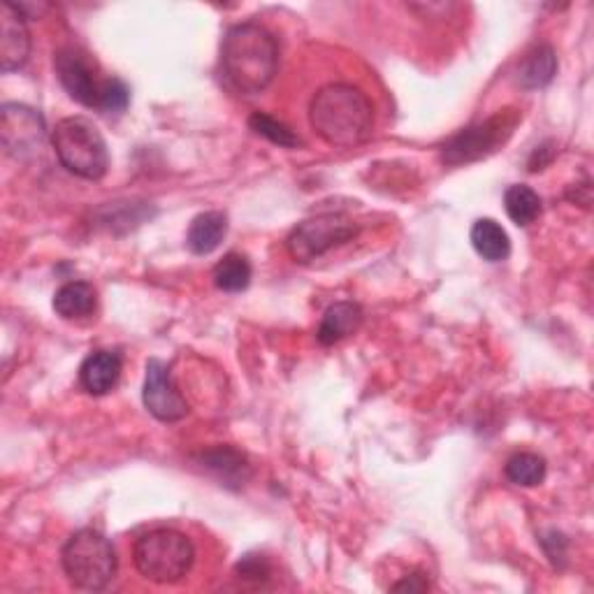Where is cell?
Returning a JSON list of instances; mask_svg holds the SVG:
<instances>
[{
	"label": "cell",
	"instance_id": "1",
	"mask_svg": "<svg viewBox=\"0 0 594 594\" xmlns=\"http://www.w3.org/2000/svg\"><path fill=\"white\" fill-rule=\"evenodd\" d=\"M220 71L237 93H263L279 71L277 38L256 22L228 28L220 42Z\"/></svg>",
	"mask_w": 594,
	"mask_h": 594
},
{
	"label": "cell",
	"instance_id": "2",
	"mask_svg": "<svg viewBox=\"0 0 594 594\" xmlns=\"http://www.w3.org/2000/svg\"><path fill=\"white\" fill-rule=\"evenodd\" d=\"M309 124L326 144L351 149L371 138L375 105L351 84H328L312 98Z\"/></svg>",
	"mask_w": 594,
	"mask_h": 594
},
{
	"label": "cell",
	"instance_id": "3",
	"mask_svg": "<svg viewBox=\"0 0 594 594\" xmlns=\"http://www.w3.org/2000/svg\"><path fill=\"white\" fill-rule=\"evenodd\" d=\"M132 563L147 581L173 585L191 573L195 565V546L184 532L159 528L135 541Z\"/></svg>",
	"mask_w": 594,
	"mask_h": 594
},
{
	"label": "cell",
	"instance_id": "4",
	"mask_svg": "<svg viewBox=\"0 0 594 594\" xmlns=\"http://www.w3.org/2000/svg\"><path fill=\"white\" fill-rule=\"evenodd\" d=\"M54 154L67 173L98 181L108 175L110 151L100 130L84 116L61 118L52 130Z\"/></svg>",
	"mask_w": 594,
	"mask_h": 594
},
{
	"label": "cell",
	"instance_id": "5",
	"mask_svg": "<svg viewBox=\"0 0 594 594\" xmlns=\"http://www.w3.org/2000/svg\"><path fill=\"white\" fill-rule=\"evenodd\" d=\"M61 565L65 579L73 587L100 592L105 590L116 576L118 559L112 541L98 530H79L65 541L61 551Z\"/></svg>",
	"mask_w": 594,
	"mask_h": 594
},
{
	"label": "cell",
	"instance_id": "6",
	"mask_svg": "<svg viewBox=\"0 0 594 594\" xmlns=\"http://www.w3.org/2000/svg\"><path fill=\"white\" fill-rule=\"evenodd\" d=\"M361 228L346 214H318L298 224L286 240L288 256L300 265H309L324 258L332 249L342 247L358 237Z\"/></svg>",
	"mask_w": 594,
	"mask_h": 594
},
{
	"label": "cell",
	"instance_id": "7",
	"mask_svg": "<svg viewBox=\"0 0 594 594\" xmlns=\"http://www.w3.org/2000/svg\"><path fill=\"white\" fill-rule=\"evenodd\" d=\"M520 122V112L518 110H500L497 114H492L490 118L481 124H473L444 144L441 149V156L448 165H465L481 161L490 154H495L500 147H504L511 138L516 126Z\"/></svg>",
	"mask_w": 594,
	"mask_h": 594
},
{
	"label": "cell",
	"instance_id": "8",
	"mask_svg": "<svg viewBox=\"0 0 594 594\" xmlns=\"http://www.w3.org/2000/svg\"><path fill=\"white\" fill-rule=\"evenodd\" d=\"M47 126L40 112L20 103H5L0 110V142L5 154L16 161H28L40 154Z\"/></svg>",
	"mask_w": 594,
	"mask_h": 594
},
{
	"label": "cell",
	"instance_id": "9",
	"mask_svg": "<svg viewBox=\"0 0 594 594\" xmlns=\"http://www.w3.org/2000/svg\"><path fill=\"white\" fill-rule=\"evenodd\" d=\"M54 71L61 87L84 108L98 110L108 77H98V65L77 47H63L54 54Z\"/></svg>",
	"mask_w": 594,
	"mask_h": 594
},
{
	"label": "cell",
	"instance_id": "10",
	"mask_svg": "<svg viewBox=\"0 0 594 594\" xmlns=\"http://www.w3.org/2000/svg\"><path fill=\"white\" fill-rule=\"evenodd\" d=\"M142 402L147 412L161 422H177L189 416V402L175 386L169 367L159 358H151L147 363Z\"/></svg>",
	"mask_w": 594,
	"mask_h": 594
},
{
	"label": "cell",
	"instance_id": "11",
	"mask_svg": "<svg viewBox=\"0 0 594 594\" xmlns=\"http://www.w3.org/2000/svg\"><path fill=\"white\" fill-rule=\"evenodd\" d=\"M30 54L26 16L12 3L0 5V67L3 73L20 71Z\"/></svg>",
	"mask_w": 594,
	"mask_h": 594
},
{
	"label": "cell",
	"instance_id": "12",
	"mask_svg": "<svg viewBox=\"0 0 594 594\" xmlns=\"http://www.w3.org/2000/svg\"><path fill=\"white\" fill-rule=\"evenodd\" d=\"M124 361L116 351H96L79 367V383L89 395H108L122 379Z\"/></svg>",
	"mask_w": 594,
	"mask_h": 594
},
{
	"label": "cell",
	"instance_id": "13",
	"mask_svg": "<svg viewBox=\"0 0 594 594\" xmlns=\"http://www.w3.org/2000/svg\"><path fill=\"white\" fill-rule=\"evenodd\" d=\"M363 307L358 302H334L332 307L324 314V320H320L316 339L324 346H332L339 344L342 339L351 337L361 330L363 326Z\"/></svg>",
	"mask_w": 594,
	"mask_h": 594
},
{
	"label": "cell",
	"instance_id": "14",
	"mask_svg": "<svg viewBox=\"0 0 594 594\" xmlns=\"http://www.w3.org/2000/svg\"><path fill=\"white\" fill-rule=\"evenodd\" d=\"M226 235L228 216L224 212H202L191 220L189 232H186V247H189L195 256H210V253L216 251L220 242L226 240Z\"/></svg>",
	"mask_w": 594,
	"mask_h": 594
},
{
	"label": "cell",
	"instance_id": "15",
	"mask_svg": "<svg viewBox=\"0 0 594 594\" xmlns=\"http://www.w3.org/2000/svg\"><path fill=\"white\" fill-rule=\"evenodd\" d=\"M52 304L63 320H84L96 314L98 293L89 281H67L59 288Z\"/></svg>",
	"mask_w": 594,
	"mask_h": 594
},
{
	"label": "cell",
	"instance_id": "16",
	"mask_svg": "<svg viewBox=\"0 0 594 594\" xmlns=\"http://www.w3.org/2000/svg\"><path fill=\"white\" fill-rule=\"evenodd\" d=\"M469 240L473 251L488 263H502L511 256V240H508V232L495 218H479L471 226Z\"/></svg>",
	"mask_w": 594,
	"mask_h": 594
},
{
	"label": "cell",
	"instance_id": "17",
	"mask_svg": "<svg viewBox=\"0 0 594 594\" xmlns=\"http://www.w3.org/2000/svg\"><path fill=\"white\" fill-rule=\"evenodd\" d=\"M557 75V54L551 45H536L532 52L525 54L518 65V84L522 89L548 87Z\"/></svg>",
	"mask_w": 594,
	"mask_h": 594
},
{
	"label": "cell",
	"instance_id": "18",
	"mask_svg": "<svg viewBox=\"0 0 594 594\" xmlns=\"http://www.w3.org/2000/svg\"><path fill=\"white\" fill-rule=\"evenodd\" d=\"M253 277L251 263L242 256V253H228L224 261H218L212 269V279L218 291L224 293H242L249 288Z\"/></svg>",
	"mask_w": 594,
	"mask_h": 594
},
{
	"label": "cell",
	"instance_id": "19",
	"mask_svg": "<svg viewBox=\"0 0 594 594\" xmlns=\"http://www.w3.org/2000/svg\"><path fill=\"white\" fill-rule=\"evenodd\" d=\"M504 210L516 226L525 228L534 224V220L541 216L543 207H541V198L534 189H530V186L525 184H514L508 186L504 193Z\"/></svg>",
	"mask_w": 594,
	"mask_h": 594
},
{
	"label": "cell",
	"instance_id": "20",
	"mask_svg": "<svg viewBox=\"0 0 594 594\" xmlns=\"http://www.w3.org/2000/svg\"><path fill=\"white\" fill-rule=\"evenodd\" d=\"M546 460L536 453H516L506 460V479L520 488H534L546 481Z\"/></svg>",
	"mask_w": 594,
	"mask_h": 594
},
{
	"label": "cell",
	"instance_id": "21",
	"mask_svg": "<svg viewBox=\"0 0 594 594\" xmlns=\"http://www.w3.org/2000/svg\"><path fill=\"white\" fill-rule=\"evenodd\" d=\"M202 465L216 471L224 481L244 483L249 477L247 457L240 451L228 448V446H218L214 451H207L205 455H202Z\"/></svg>",
	"mask_w": 594,
	"mask_h": 594
},
{
	"label": "cell",
	"instance_id": "22",
	"mask_svg": "<svg viewBox=\"0 0 594 594\" xmlns=\"http://www.w3.org/2000/svg\"><path fill=\"white\" fill-rule=\"evenodd\" d=\"M249 126H251L253 132L261 135V138L269 140L271 144H279L283 149H298L302 144V140L298 138L295 130H291L283 122H279V118L269 116L265 112L251 114Z\"/></svg>",
	"mask_w": 594,
	"mask_h": 594
},
{
	"label": "cell",
	"instance_id": "23",
	"mask_svg": "<svg viewBox=\"0 0 594 594\" xmlns=\"http://www.w3.org/2000/svg\"><path fill=\"white\" fill-rule=\"evenodd\" d=\"M128 103H130V89L126 87V81H122L118 77H108L103 84V93H100L98 112L122 114L126 112Z\"/></svg>",
	"mask_w": 594,
	"mask_h": 594
},
{
	"label": "cell",
	"instance_id": "24",
	"mask_svg": "<svg viewBox=\"0 0 594 594\" xmlns=\"http://www.w3.org/2000/svg\"><path fill=\"white\" fill-rule=\"evenodd\" d=\"M269 563L265 559V555H244L242 563L237 565V576L244 581H256L263 583L269 579Z\"/></svg>",
	"mask_w": 594,
	"mask_h": 594
},
{
	"label": "cell",
	"instance_id": "25",
	"mask_svg": "<svg viewBox=\"0 0 594 594\" xmlns=\"http://www.w3.org/2000/svg\"><path fill=\"white\" fill-rule=\"evenodd\" d=\"M14 5V3H12ZM16 10H20L24 16H26V20H38V16L42 14V12H47L49 10V5H45V3H20V5H14Z\"/></svg>",
	"mask_w": 594,
	"mask_h": 594
},
{
	"label": "cell",
	"instance_id": "26",
	"mask_svg": "<svg viewBox=\"0 0 594 594\" xmlns=\"http://www.w3.org/2000/svg\"><path fill=\"white\" fill-rule=\"evenodd\" d=\"M416 579H418V573L409 576V579H404L402 583H395L393 590H428V587H430L428 579H426V581H420V583H418Z\"/></svg>",
	"mask_w": 594,
	"mask_h": 594
}]
</instances>
